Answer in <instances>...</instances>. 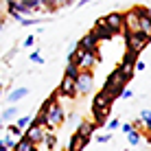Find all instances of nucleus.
<instances>
[{
    "instance_id": "nucleus-1",
    "label": "nucleus",
    "mask_w": 151,
    "mask_h": 151,
    "mask_svg": "<svg viewBox=\"0 0 151 151\" xmlns=\"http://www.w3.org/2000/svg\"><path fill=\"white\" fill-rule=\"evenodd\" d=\"M125 35V44H127V50H134V53L140 55V50L147 48V44L151 42V35L147 33H123Z\"/></svg>"
},
{
    "instance_id": "nucleus-2",
    "label": "nucleus",
    "mask_w": 151,
    "mask_h": 151,
    "mask_svg": "<svg viewBox=\"0 0 151 151\" xmlns=\"http://www.w3.org/2000/svg\"><path fill=\"white\" fill-rule=\"evenodd\" d=\"M81 50V55H79V59H77V66H79V70L81 72H92V68L101 61V57H99L96 50Z\"/></svg>"
},
{
    "instance_id": "nucleus-3",
    "label": "nucleus",
    "mask_w": 151,
    "mask_h": 151,
    "mask_svg": "<svg viewBox=\"0 0 151 151\" xmlns=\"http://www.w3.org/2000/svg\"><path fill=\"white\" fill-rule=\"evenodd\" d=\"M94 90V75L92 72H81L77 79V94H90Z\"/></svg>"
},
{
    "instance_id": "nucleus-4",
    "label": "nucleus",
    "mask_w": 151,
    "mask_h": 151,
    "mask_svg": "<svg viewBox=\"0 0 151 151\" xmlns=\"http://www.w3.org/2000/svg\"><path fill=\"white\" fill-rule=\"evenodd\" d=\"M105 24H107V29L112 31L114 35L116 33H125V18H123V13H110V15H105Z\"/></svg>"
},
{
    "instance_id": "nucleus-5",
    "label": "nucleus",
    "mask_w": 151,
    "mask_h": 151,
    "mask_svg": "<svg viewBox=\"0 0 151 151\" xmlns=\"http://www.w3.org/2000/svg\"><path fill=\"white\" fill-rule=\"evenodd\" d=\"M125 18V33H138L140 31V15L136 9H129L127 13H123Z\"/></svg>"
},
{
    "instance_id": "nucleus-6",
    "label": "nucleus",
    "mask_w": 151,
    "mask_h": 151,
    "mask_svg": "<svg viewBox=\"0 0 151 151\" xmlns=\"http://www.w3.org/2000/svg\"><path fill=\"white\" fill-rule=\"evenodd\" d=\"M46 121H48V127H57V125L64 123V110H61L59 103H53L50 112L46 114Z\"/></svg>"
},
{
    "instance_id": "nucleus-7",
    "label": "nucleus",
    "mask_w": 151,
    "mask_h": 151,
    "mask_svg": "<svg viewBox=\"0 0 151 151\" xmlns=\"http://www.w3.org/2000/svg\"><path fill=\"white\" fill-rule=\"evenodd\" d=\"M92 33L96 35V40H105V42L114 37V33L107 29V24H105V18H101V20H96V22H94V29H92Z\"/></svg>"
},
{
    "instance_id": "nucleus-8",
    "label": "nucleus",
    "mask_w": 151,
    "mask_h": 151,
    "mask_svg": "<svg viewBox=\"0 0 151 151\" xmlns=\"http://www.w3.org/2000/svg\"><path fill=\"white\" fill-rule=\"evenodd\" d=\"M7 11L9 13H18V15H22V13H33V11H31V9H29V2H27V0H9V2H7Z\"/></svg>"
},
{
    "instance_id": "nucleus-9",
    "label": "nucleus",
    "mask_w": 151,
    "mask_h": 151,
    "mask_svg": "<svg viewBox=\"0 0 151 151\" xmlns=\"http://www.w3.org/2000/svg\"><path fill=\"white\" fill-rule=\"evenodd\" d=\"M59 94H66V96H77V81L70 79V77H64L59 83Z\"/></svg>"
},
{
    "instance_id": "nucleus-10",
    "label": "nucleus",
    "mask_w": 151,
    "mask_h": 151,
    "mask_svg": "<svg viewBox=\"0 0 151 151\" xmlns=\"http://www.w3.org/2000/svg\"><path fill=\"white\" fill-rule=\"evenodd\" d=\"M112 107V99L105 94V92H99L94 96V103H92V112H101V110H110Z\"/></svg>"
},
{
    "instance_id": "nucleus-11",
    "label": "nucleus",
    "mask_w": 151,
    "mask_h": 151,
    "mask_svg": "<svg viewBox=\"0 0 151 151\" xmlns=\"http://www.w3.org/2000/svg\"><path fill=\"white\" fill-rule=\"evenodd\" d=\"M136 11H138V15H140V33L151 35V18H149V9L136 7Z\"/></svg>"
},
{
    "instance_id": "nucleus-12",
    "label": "nucleus",
    "mask_w": 151,
    "mask_h": 151,
    "mask_svg": "<svg viewBox=\"0 0 151 151\" xmlns=\"http://www.w3.org/2000/svg\"><path fill=\"white\" fill-rule=\"evenodd\" d=\"M77 46L83 48V50H96V48H99V40H96V35L90 31V33H86V35L81 37V42H79Z\"/></svg>"
},
{
    "instance_id": "nucleus-13",
    "label": "nucleus",
    "mask_w": 151,
    "mask_h": 151,
    "mask_svg": "<svg viewBox=\"0 0 151 151\" xmlns=\"http://www.w3.org/2000/svg\"><path fill=\"white\" fill-rule=\"evenodd\" d=\"M96 127H99V125H96L94 121H86V123L81 121V125H79V129H77V134H79L81 138L90 140V136H92V134L96 132Z\"/></svg>"
},
{
    "instance_id": "nucleus-14",
    "label": "nucleus",
    "mask_w": 151,
    "mask_h": 151,
    "mask_svg": "<svg viewBox=\"0 0 151 151\" xmlns=\"http://www.w3.org/2000/svg\"><path fill=\"white\" fill-rule=\"evenodd\" d=\"M24 136H27L33 145H40V142H44V138H46V132L42 127H29V132L24 134Z\"/></svg>"
},
{
    "instance_id": "nucleus-15",
    "label": "nucleus",
    "mask_w": 151,
    "mask_h": 151,
    "mask_svg": "<svg viewBox=\"0 0 151 151\" xmlns=\"http://www.w3.org/2000/svg\"><path fill=\"white\" fill-rule=\"evenodd\" d=\"M116 72H118V79H121V83H127V81L134 77V66L121 64V66L116 68Z\"/></svg>"
},
{
    "instance_id": "nucleus-16",
    "label": "nucleus",
    "mask_w": 151,
    "mask_h": 151,
    "mask_svg": "<svg viewBox=\"0 0 151 151\" xmlns=\"http://www.w3.org/2000/svg\"><path fill=\"white\" fill-rule=\"evenodd\" d=\"M90 142V140H86V138H81L79 134H72V138H70V147H68V151H81L83 147H86V145Z\"/></svg>"
},
{
    "instance_id": "nucleus-17",
    "label": "nucleus",
    "mask_w": 151,
    "mask_h": 151,
    "mask_svg": "<svg viewBox=\"0 0 151 151\" xmlns=\"http://www.w3.org/2000/svg\"><path fill=\"white\" fill-rule=\"evenodd\" d=\"M24 96H29V88H15V90L11 92V94L7 96V101H9V105H13V103L22 101Z\"/></svg>"
},
{
    "instance_id": "nucleus-18",
    "label": "nucleus",
    "mask_w": 151,
    "mask_h": 151,
    "mask_svg": "<svg viewBox=\"0 0 151 151\" xmlns=\"http://www.w3.org/2000/svg\"><path fill=\"white\" fill-rule=\"evenodd\" d=\"M33 149H35V145L31 142L27 136H22V138L18 140V145H15V149H13V151H33Z\"/></svg>"
},
{
    "instance_id": "nucleus-19",
    "label": "nucleus",
    "mask_w": 151,
    "mask_h": 151,
    "mask_svg": "<svg viewBox=\"0 0 151 151\" xmlns=\"http://www.w3.org/2000/svg\"><path fill=\"white\" fill-rule=\"evenodd\" d=\"M121 64H127V66H134V68H136V64H138V53H134V50H125Z\"/></svg>"
},
{
    "instance_id": "nucleus-20",
    "label": "nucleus",
    "mask_w": 151,
    "mask_h": 151,
    "mask_svg": "<svg viewBox=\"0 0 151 151\" xmlns=\"http://www.w3.org/2000/svg\"><path fill=\"white\" fill-rule=\"evenodd\" d=\"M64 77H70V79H79V77H81V70H79V66H77V64H68V66H66V72H64Z\"/></svg>"
},
{
    "instance_id": "nucleus-21",
    "label": "nucleus",
    "mask_w": 151,
    "mask_h": 151,
    "mask_svg": "<svg viewBox=\"0 0 151 151\" xmlns=\"http://www.w3.org/2000/svg\"><path fill=\"white\" fill-rule=\"evenodd\" d=\"M125 90H127V88H125L123 83H116V86H114L112 90L107 92V96H110L112 101H114V99H123V92H125Z\"/></svg>"
},
{
    "instance_id": "nucleus-22",
    "label": "nucleus",
    "mask_w": 151,
    "mask_h": 151,
    "mask_svg": "<svg viewBox=\"0 0 151 151\" xmlns=\"http://www.w3.org/2000/svg\"><path fill=\"white\" fill-rule=\"evenodd\" d=\"M0 118H2V121H13V118H18V107L9 105V110H4L0 114Z\"/></svg>"
},
{
    "instance_id": "nucleus-23",
    "label": "nucleus",
    "mask_w": 151,
    "mask_h": 151,
    "mask_svg": "<svg viewBox=\"0 0 151 151\" xmlns=\"http://www.w3.org/2000/svg\"><path fill=\"white\" fill-rule=\"evenodd\" d=\"M140 121L147 125V129H149V140H151V112H149V110H142V112H140Z\"/></svg>"
},
{
    "instance_id": "nucleus-24",
    "label": "nucleus",
    "mask_w": 151,
    "mask_h": 151,
    "mask_svg": "<svg viewBox=\"0 0 151 151\" xmlns=\"http://www.w3.org/2000/svg\"><path fill=\"white\" fill-rule=\"evenodd\" d=\"M31 123H33V118H31V116H20V118H18V123H15V125H18V127H20V129L24 132V127H27V125L31 127Z\"/></svg>"
},
{
    "instance_id": "nucleus-25",
    "label": "nucleus",
    "mask_w": 151,
    "mask_h": 151,
    "mask_svg": "<svg viewBox=\"0 0 151 151\" xmlns=\"http://www.w3.org/2000/svg\"><path fill=\"white\" fill-rule=\"evenodd\" d=\"M140 138H142V136H140V132H138V129H134L132 134H127L129 145H138V142H140Z\"/></svg>"
},
{
    "instance_id": "nucleus-26",
    "label": "nucleus",
    "mask_w": 151,
    "mask_h": 151,
    "mask_svg": "<svg viewBox=\"0 0 151 151\" xmlns=\"http://www.w3.org/2000/svg\"><path fill=\"white\" fill-rule=\"evenodd\" d=\"M2 145H4V147H7L9 151H13V149H15V145H18V142H15V140L11 138V134H9V136H4V138H2Z\"/></svg>"
},
{
    "instance_id": "nucleus-27",
    "label": "nucleus",
    "mask_w": 151,
    "mask_h": 151,
    "mask_svg": "<svg viewBox=\"0 0 151 151\" xmlns=\"http://www.w3.org/2000/svg\"><path fill=\"white\" fill-rule=\"evenodd\" d=\"M44 145H46L48 149H53V147H55V136H53V134H46V138H44Z\"/></svg>"
},
{
    "instance_id": "nucleus-28",
    "label": "nucleus",
    "mask_w": 151,
    "mask_h": 151,
    "mask_svg": "<svg viewBox=\"0 0 151 151\" xmlns=\"http://www.w3.org/2000/svg\"><path fill=\"white\" fill-rule=\"evenodd\" d=\"M29 59L33 61V64H44V57H42L40 53H31V55H29Z\"/></svg>"
},
{
    "instance_id": "nucleus-29",
    "label": "nucleus",
    "mask_w": 151,
    "mask_h": 151,
    "mask_svg": "<svg viewBox=\"0 0 151 151\" xmlns=\"http://www.w3.org/2000/svg\"><path fill=\"white\" fill-rule=\"evenodd\" d=\"M9 129V134H13V136H24V132L18 127V125H11V127H7Z\"/></svg>"
},
{
    "instance_id": "nucleus-30",
    "label": "nucleus",
    "mask_w": 151,
    "mask_h": 151,
    "mask_svg": "<svg viewBox=\"0 0 151 151\" xmlns=\"http://www.w3.org/2000/svg\"><path fill=\"white\" fill-rule=\"evenodd\" d=\"M116 127H121V121H118V118H112V121L107 123V129H110V132H114Z\"/></svg>"
},
{
    "instance_id": "nucleus-31",
    "label": "nucleus",
    "mask_w": 151,
    "mask_h": 151,
    "mask_svg": "<svg viewBox=\"0 0 151 151\" xmlns=\"http://www.w3.org/2000/svg\"><path fill=\"white\" fill-rule=\"evenodd\" d=\"M121 127H123V132H125V134H132L134 129H136V127H134V123H125V125H121Z\"/></svg>"
},
{
    "instance_id": "nucleus-32",
    "label": "nucleus",
    "mask_w": 151,
    "mask_h": 151,
    "mask_svg": "<svg viewBox=\"0 0 151 151\" xmlns=\"http://www.w3.org/2000/svg\"><path fill=\"white\" fill-rule=\"evenodd\" d=\"M33 44H35V37H33V35H29V37L24 40V48H31Z\"/></svg>"
},
{
    "instance_id": "nucleus-33",
    "label": "nucleus",
    "mask_w": 151,
    "mask_h": 151,
    "mask_svg": "<svg viewBox=\"0 0 151 151\" xmlns=\"http://www.w3.org/2000/svg\"><path fill=\"white\" fill-rule=\"evenodd\" d=\"M110 134H101V136H99V142H110Z\"/></svg>"
},
{
    "instance_id": "nucleus-34",
    "label": "nucleus",
    "mask_w": 151,
    "mask_h": 151,
    "mask_svg": "<svg viewBox=\"0 0 151 151\" xmlns=\"http://www.w3.org/2000/svg\"><path fill=\"white\" fill-rule=\"evenodd\" d=\"M145 68H147V66H145V61H138V64H136V70H138V72L145 70Z\"/></svg>"
},
{
    "instance_id": "nucleus-35",
    "label": "nucleus",
    "mask_w": 151,
    "mask_h": 151,
    "mask_svg": "<svg viewBox=\"0 0 151 151\" xmlns=\"http://www.w3.org/2000/svg\"><path fill=\"white\" fill-rule=\"evenodd\" d=\"M0 151H9V149H7V147L2 145V140H0Z\"/></svg>"
},
{
    "instance_id": "nucleus-36",
    "label": "nucleus",
    "mask_w": 151,
    "mask_h": 151,
    "mask_svg": "<svg viewBox=\"0 0 151 151\" xmlns=\"http://www.w3.org/2000/svg\"><path fill=\"white\" fill-rule=\"evenodd\" d=\"M2 125H4V121H2V118H0V127H2Z\"/></svg>"
},
{
    "instance_id": "nucleus-37",
    "label": "nucleus",
    "mask_w": 151,
    "mask_h": 151,
    "mask_svg": "<svg viewBox=\"0 0 151 151\" xmlns=\"http://www.w3.org/2000/svg\"><path fill=\"white\" fill-rule=\"evenodd\" d=\"M0 90H2V86H0Z\"/></svg>"
},
{
    "instance_id": "nucleus-38",
    "label": "nucleus",
    "mask_w": 151,
    "mask_h": 151,
    "mask_svg": "<svg viewBox=\"0 0 151 151\" xmlns=\"http://www.w3.org/2000/svg\"><path fill=\"white\" fill-rule=\"evenodd\" d=\"M33 151H37V149H33Z\"/></svg>"
}]
</instances>
